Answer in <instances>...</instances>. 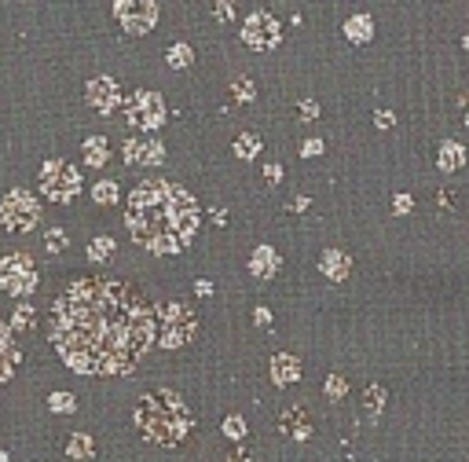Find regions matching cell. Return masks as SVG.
Instances as JSON below:
<instances>
[{"label": "cell", "instance_id": "1", "mask_svg": "<svg viewBox=\"0 0 469 462\" xmlns=\"http://www.w3.org/2000/svg\"><path fill=\"white\" fill-rule=\"evenodd\" d=\"M51 345L81 374H129L158 341V308L136 283L84 275L51 305Z\"/></svg>", "mask_w": 469, "mask_h": 462}, {"label": "cell", "instance_id": "2", "mask_svg": "<svg viewBox=\"0 0 469 462\" xmlns=\"http://www.w3.org/2000/svg\"><path fill=\"white\" fill-rule=\"evenodd\" d=\"M125 228L151 253H180L187 250L198 231V202L191 191L169 180H143L132 187Z\"/></svg>", "mask_w": 469, "mask_h": 462}, {"label": "cell", "instance_id": "3", "mask_svg": "<svg viewBox=\"0 0 469 462\" xmlns=\"http://www.w3.org/2000/svg\"><path fill=\"white\" fill-rule=\"evenodd\" d=\"M132 422L151 444L176 448V444H184V437L195 429V415H191V407L184 404L180 393L151 389L147 396H140V404H136V411H132Z\"/></svg>", "mask_w": 469, "mask_h": 462}, {"label": "cell", "instance_id": "4", "mask_svg": "<svg viewBox=\"0 0 469 462\" xmlns=\"http://www.w3.org/2000/svg\"><path fill=\"white\" fill-rule=\"evenodd\" d=\"M195 334H198V319H195V312H191V305H184V301H169L162 330H158L162 345L165 349H180V345H187Z\"/></svg>", "mask_w": 469, "mask_h": 462}, {"label": "cell", "instance_id": "5", "mask_svg": "<svg viewBox=\"0 0 469 462\" xmlns=\"http://www.w3.org/2000/svg\"><path fill=\"white\" fill-rule=\"evenodd\" d=\"M40 187H45V195L51 202H70L81 191V173L70 162H62V158H51L40 169Z\"/></svg>", "mask_w": 469, "mask_h": 462}, {"label": "cell", "instance_id": "6", "mask_svg": "<svg viewBox=\"0 0 469 462\" xmlns=\"http://www.w3.org/2000/svg\"><path fill=\"white\" fill-rule=\"evenodd\" d=\"M0 220L8 231H29L37 224V198L26 191H12L0 202Z\"/></svg>", "mask_w": 469, "mask_h": 462}, {"label": "cell", "instance_id": "7", "mask_svg": "<svg viewBox=\"0 0 469 462\" xmlns=\"http://www.w3.org/2000/svg\"><path fill=\"white\" fill-rule=\"evenodd\" d=\"M125 114H129V122L140 125V128H158L165 122V103H162V95L140 89V92L125 95Z\"/></svg>", "mask_w": 469, "mask_h": 462}, {"label": "cell", "instance_id": "8", "mask_svg": "<svg viewBox=\"0 0 469 462\" xmlns=\"http://www.w3.org/2000/svg\"><path fill=\"white\" fill-rule=\"evenodd\" d=\"M34 283H37V272H34V264H29V257L15 253V257H4V261H0V286H4L8 294L23 297L34 290Z\"/></svg>", "mask_w": 469, "mask_h": 462}, {"label": "cell", "instance_id": "9", "mask_svg": "<svg viewBox=\"0 0 469 462\" xmlns=\"http://www.w3.org/2000/svg\"><path fill=\"white\" fill-rule=\"evenodd\" d=\"M279 23L268 15V12H253L246 23H242V41H246L250 48H261V51H268L279 45Z\"/></svg>", "mask_w": 469, "mask_h": 462}, {"label": "cell", "instance_id": "10", "mask_svg": "<svg viewBox=\"0 0 469 462\" xmlns=\"http://www.w3.org/2000/svg\"><path fill=\"white\" fill-rule=\"evenodd\" d=\"M117 19L125 23L129 34H147V30L158 23V4H154V0H140V4L121 0V4H117Z\"/></svg>", "mask_w": 469, "mask_h": 462}, {"label": "cell", "instance_id": "11", "mask_svg": "<svg viewBox=\"0 0 469 462\" xmlns=\"http://www.w3.org/2000/svg\"><path fill=\"white\" fill-rule=\"evenodd\" d=\"M121 150H125V162L129 165H158L165 158V147L158 139H129Z\"/></svg>", "mask_w": 469, "mask_h": 462}, {"label": "cell", "instance_id": "12", "mask_svg": "<svg viewBox=\"0 0 469 462\" xmlns=\"http://www.w3.org/2000/svg\"><path fill=\"white\" fill-rule=\"evenodd\" d=\"M88 103L95 106V111L110 114L114 106H117V84L110 78H92L88 81Z\"/></svg>", "mask_w": 469, "mask_h": 462}, {"label": "cell", "instance_id": "13", "mask_svg": "<svg viewBox=\"0 0 469 462\" xmlns=\"http://www.w3.org/2000/svg\"><path fill=\"white\" fill-rule=\"evenodd\" d=\"M19 360H23V356H19V349H15V341H12V330L0 323V385L15 374Z\"/></svg>", "mask_w": 469, "mask_h": 462}, {"label": "cell", "instance_id": "14", "mask_svg": "<svg viewBox=\"0 0 469 462\" xmlns=\"http://www.w3.org/2000/svg\"><path fill=\"white\" fill-rule=\"evenodd\" d=\"M279 429L290 440H308V437H312V422H308V415L301 411V407H290V411L279 418Z\"/></svg>", "mask_w": 469, "mask_h": 462}, {"label": "cell", "instance_id": "15", "mask_svg": "<svg viewBox=\"0 0 469 462\" xmlns=\"http://www.w3.org/2000/svg\"><path fill=\"white\" fill-rule=\"evenodd\" d=\"M297 374H301V367H297L293 356H275L272 360V382L275 385H290Z\"/></svg>", "mask_w": 469, "mask_h": 462}, {"label": "cell", "instance_id": "16", "mask_svg": "<svg viewBox=\"0 0 469 462\" xmlns=\"http://www.w3.org/2000/svg\"><path fill=\"white\" fill-rule=\"evenodd\" d=\"M250 268H253V275H257V279H268V275L275 272V268H279V253L268 250V246H261V250L253 253Z\"/></svg>", "mask_w": 469, "mask_h": 462}, {"label": "cell", "instance_id": "17", "mask_svg": "<svg viewBox=\"0 0 469 462\" xmlns=\"http://www.w3.org/2000/svg\"><path fill=\"white\" fill-rule=\"evenodd\" d=\"M345 34H348V41L363 45V41H370V34H374V23H370L367 15H352L348 23H345Z\"/></svg>", "mask_w": 469, "mask_h": 462}, {"label": "cell", "instance_id": "18", "mask_svg": "<svg viewBox=\"0 0 469 462\" xmlns=\"http://www.w3.org/2000/svg\"><path fill=\"white\" fill-rule=\"evenodd\" d=\"M348 257L345 253H337V250H326L323 253V272H326V279H345L348 275Z\"/></svg>", "mask_w": 469, "mask_h": 462}, {"label": "cell", "instance_id": "19", "mask_svg": "<svg viewBox=\"0 0 469 462\" xmlns=\"http://www.w3.org/2000/svg\"><path fill=\"white\" fill-rule=\"evenodd\" d=\"M106 154H110V150H106V139L103 136H88V139H84V162H88V165H103Z\"/></svg>", "mask_w": 469, "mask_h": 462}, {"label": "cell", "instance_id": "20", "mask_svg": "<svg viewBox=\"0 0 469 462\" xmlns=\"http://www.w3.org/2000/svg\"><path fill=\"white\" fill-rule=\"evenodd\" d=\"M462 162H466V150L458 143H444L440 147V169H444V173H451V169H458Z\"/></svg>", "mask_w": 469, "mask_h": 462}, {"label": "cell", "instance_id": "21", "mask_svg": "<svg viewBox=\"0 0 469 462\" xmlns=\"http://www.w3.org/2000/svg\"><path fill=\"white\" fill-rule=\"evenodd\" d=\"M67 455H70V459H92V437H84V433L70 437V444H67Z\"/></svg>", "mask_w": 469, "mask_h": 462}, {"label": "cell", "instance_id": "22", "mask_svg": "<svg viewBox=\"0 0 469 462\" xmlns=\"http://www.w3.org/2000/svg\"><path fill=\"white\" fill-rule=\"evenodd\" d=\"M257 150H261V136H253V132H242L239 143H234V154L239 158H253Z\"/></svg>", "mask_w": 469, "mask_h": 462}, {"label": "cell", "instance_id": "23", "mask_svg": "<svg viewBox=\"0 0 469 462\" xmlns=\"http://www.w3.org/2000/svg\"><path fill=\"white\" fill-rule=\"evenodd\" d=\"M34 319H37V308H34V305H19L12 323H15L19 330H29V327H34Z\"/></svg>", "mask_w": 469, "mask_h": 462}, {"label": "cell", "instance_id": "24", "mask_svg": "<svg viewBox=\"0 0 469 462\" xmlns=\"http://www.w3.org/2000/svg\"><path fill=\"white\" fill-rule=\"evenodd\" d=\"M231 92H234V100H239V103H246V100L257 95V92H253V81H246V78H234L231 81Z\"/></svg>", "mask_w": 469, "mask_h": 462}, {"label": "cell", "instance_id": "25", "mask_svg": "<svg viewBox=\"0 0 469 462\" xmlns=\"http://www.w3.org/2000/svg\"><path fill=\"white\" fill-rule=\"evenodd\" d=\"M187 62H191V48L187 45H173V48H169V67H187Z\"/></svg>", "mask_w": 469, "mask_h": 462}, {"label": "cell", "instance_id": "26", "mask_svg": "<svg viewBox=\"0 0 469 462\" xmlns=\"http://www.w3.org/2000/svg\"><path fill=\"white\" fill-rule=\"evenodd\" d=\"M45 246H48V253H62V250H67V231H62V228H51Z\"/></svg>", "mask_w": 469, "mask_h": 462}, {"label": "cell", "instance_id": "27", "mask_svg": "<svg viewBox=\"0 0 469 462\" xmlns=\"http://www.w3.org/2000/svg\"><path fill=\"white\" fill-rule=\"evenodd\" d=\"M114 253V239H95L92 246H88V257L92 261H99V257H110Z\"/></svg>", "mask_w": 469, "mask_h": 462}, {"label": "cell", "instance_id": "28", "mask_svg": "<svg viewBox=\"0 0 469 462\" xmlns=\"http://www.w3.org/2000/svg\"><path fill=\"white\" fill-rule=\"evenodd\" d=\"M48 407H51L56 415H62V411H73V396H67V393H51Z\"/></svg>", "mask_w": 469, "mask_h": 462}, {"label": "cell", "instance_id": "29", "mask_svg": "<svg viewBox=\"0 0 469 462\" xmlns=\"http://www.w3.org/2000/svg\"><path fill=\"white\" fill-rule=\"evenodd\" d=\"M114 198H117V187L110 184V180H103V184H95V202H106V206H110Z\"/></svg>", "mask_w": 469, "mask_h": 462}, {"label": "cell", "instance_id": "30", "mask_svg": "<svg viewBox=\"0 0 469 462\" xmlns=\"http://www.w3.org/2000/svg\"><path fill=\"white\" fill-rule=\"evenodd\" d=\"M326 396H330V400H337V396H345V378H337V374H330V378H326Z\"/></svg>", "mask_w": 469, "mask_h": 462}, {"label": "cell", "instance_id": "31", "mask_svg": "<svg viewBox=\"0 0 469 462\" xmlns=\"http://www.w3.org/2000/svg\"><path fill=\"white\" fill-rule=\"evenodd\" d=\"M224 429H228V437H242V433H246L242 418H228V422H224Z\"/></svg>", "mask_w": 469, "mask_h": 462}, {"label": "cell", "instance_id": "32", "mask_svg": "<svg viewBox=\"0 0 469 462\" xmlns=\"http://www.w3.org/2000/svg\"><path fill=\"white\" fill-rule=\"evenodd\" d=\"M264 176H268V184H279V180H282V165L268 162V165H264Z\"/></svg>", "mask_w": 469, "mask_h": 462}, {"label": "cell", "instance_id": "33", "mask_svg": "<svg viewBox=\"0 0 469 462\" xmlns=\"http://www.w3.org/2000/svg\"><path fill=\"white\" fill-rule=\"evenodd\" d=\"M301 154H304V158H312V154H323V143H319V139H304Z\"/></svg>", "mask_w": 469, "mask_h": 462}, {"label": "cell", "instance_id": "34", "mask_svg": "<svg viewBox=\"0 0 469 462\" xmlns=\"http://www.w3.org/2000/svg\"><path fill=\"white\" fill-rule=\"evenodd\" d=\"M396 213H411V195H400L396 198Z\"/></svg>", "mask_w": 469, "mask_h": 462}, {"label": "cell", "instance_id": "35", "mask_svg": "<svg viewBox=\"0 0 469 462\" xmlns=\"http://www.w3.org/2000/svg\"><path fill=\"white\" fill-rule=\"evenodd\" d=\"M195 290H198V297H209V294H213V283H206V279H202Z\"/></svg>", "mask_w": 469, "mask_h": 462}, {"label": "cell", "instance_id": "36", "mask_svg": "<svg viewBox=\"0 0 469 462\" xmlns=\"http://www.w3.org/2000/svg\"><path fill=\"white\" fill-rule=\"evenodd\" d=\"M301 114H308V117H315V114H319V106L304 100V103H301Z\"/></svg>", "mask_w": 469, "mask_h": 462}, {"label": "cell", "instance_id": "37", "mask_svg": "<svg viewBox=\"0 0 469 462\" xmlns=\"http://www.w3.org/2000/svg\"><path fill=\"white\" fill-rule=\"evenodd\" d=\"M378 125L389 128V125H392V114H389V111H378Z\"/></svg>", "mask_w": 469, "mask_h": 462}, {"label": "cell", "instance_id": "38", "mask_svg": "<svg viewBox=\"0 0 469 462\" xmlns=\"http://www.w3.org/2000/svg\"><path fill=\"white\" fill-rule=\"evenodd\" d=\"M217 19H231V4H217Z\"/></svg>", "mask_w": 469, "mask_h": 462}, {"label": "cell", "instance_id": "39", "mask_svg": "<svg viewBox=\"0 0 469 462\" xmlns=\"http://www.w3.org/2000/svg\"><path fill=\"white\" fill-rule=\"evenodd\" d=\"M0 462H8V455H0Z\"/></svg>", "mask_w": 469, "mask_h": 462}]
</instances>
